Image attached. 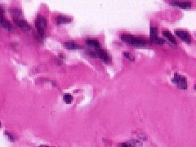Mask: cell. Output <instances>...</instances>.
I'll list each match as a JSON object with an SVG mask.
<instances>
[{
  "label": "cell",
  "instance_id": "obj_1",
  "mask_svg": "<svg viewBox=\"0 0 196 147\" xmlns=\"http://www.w3.org/2000/svg\"><path fill=\"white\" fill-rule=\"evenodd\" d=\"M121 39L126 43H128L132 46L137 47V48H144L146 46V40L133 35H122Z\"/></svg>",
  "mask_w": 196,
  "mask_h": 147
},
{
  "label": "cell",
  "instance_id": "obj_2",
  "mask_svg": "<svg viewBox=\"0 0 196 147\" xmlns=\"http://www.w3.org/2000/svg\"><path fill=\"white\" fill-rule=\"evenodd\" d=\"M35 27L39 35L43 37L45 35L46 29L48 28V21L44 16H43L42 15H38L37 16L36 21H35Z\"/></svg>",
  "mask_w": 196,
  "mask_h": 147
},
{
  "label": "cell",
  "instance_id": "obj_3",
  "mask_svg": "<svg viewBox=\"0 0 196 147\" xmlns=\"http://www.w3.org/2000/svg\"><path fill=\"white\" fill-rule=\"evenodd\" d=\"M172 83L181 89L185 90L187 88V81L186 77L183 76V75H181L179 74L176 73L174 74L173 79H172Z\"/></svg>",
  "mask_w": 196,
  "mask_h": 147
},
{
  "label": "cell",
  "instance_id": "obj_4",
  "mask_svg": "<svg viewBox=\"0 0 196 147\" xmlns=\"http://www.w3.org/2000/svg\"><path fill=\"white\" fill-rule=\"evenodd\" d=\"M96 54H97V57L101 59V61H104L105 63H109V62H111V57L110 55L108 54L106 51H105L104 49H102V48H99V49H97L95 51Z\"/></svg>",
  "mask_w": 196,
  "mask_h": 147
},
{
  "label": "cell",
  "instance_id": "obj_5",
  "mask_svg": "<svg viewBox=\"0 0 196 147\" xmlns=\"http://www.w3.org/2000/svg\"><path fill=\"white\" fill-rule=\"evenodd\" d=\"M175 34L177 35L178 38H180L184 42H186L187 43H191V35L186 31L182 30V29H177V30H175Z\"/></svg>",
  "mask_w": 196,
  "mask_h": 147
},
{
  "label": "cell",
  "instance_id": "obj_6",
  "mask_svg": "<svg viewBox=\"0 0 196 147\" xmlns=\"http://www.w3.org/2000/svg\"><path fill=\"white\" fill-rule=\"evenodd\" d=\"M170 4H172V6L178 7L181 8H184V9H189L191 7V3L190 2H186V1H171Z\"/></svg>",
  "mask_w": 196,
  "mask_h": 147
},
{
  "label": "cell",
  "instance_id": "obj_7",
  "mask_svg": "<svg viewBox=\"0 0 196 147\" xmlns=\"http://www.w3.org/2000/svg\"><path fill=\"white\" fill-rule=\"evenodd\" d=\"M14 22H15V24H16V26H19V27H21V29H25L26 31L30 30V29H31V27H30V26L29 25V23L27 22L26 21H25V20L14 19Z\"/></svg>",
  "mask_w": 196,
  "mask_h": 147
},
{
  "label": "cell",
  "instance_id": "obj_8",
  "mask_svg": "<svg viewBox=\"0 0 196 147\" xmlns=\"http://www.w3.org/2000/svg\"><path fill=\"white\" fill-rule=\"evenodd\" d=\"M56 21H57V24H58V25L67 24V23H70L72 21V18L70 16H65V15H59V16H57Z\"/></svg>",
  "mask_w": 196,
  "mask_h": 147
},
{
  "label": "cell",
  "instance_id": "obj_9",
  "mask_svg": "<svg viewBox=\"0 0 196 147\" xmlns=\"http://www.w3.org/2000/svg\"><path fill=\"white\" fill-rule=\"evenodd\" d=\"M150 38L153 43H155L156 41L158 39V29L156 27L151 26L150 28Z\"/></svg>",
  "mask_w": 196,
  "mask_h": 147
},
{
  "label": "cell",
  "instance_id": "obj_10",
  "mask_svg": "<svg viewBox=\"0 0 196 147\" xmlns=\"http://www.w3.org/2000/svg\"><path fill=\"white\" fill-rule=\"evenodd\" d=\"M87 44L89 47H92V48H95V50L97 49H99V48H101V43H100V42L97 40V39H93V38H89V39H87Z\"/></svg>",
  "mask_w": 196,
  "mask_h": 147
},
{
  "label": "cell",
  "instance_id": "obj_11",
  "mask_svg": "<svg viewBox=\"0 0 196 147\" xmlns=\"http://www.w3.org/2000/svg\"><path fill=\"white\" fill-rule=\"evenodd\" d=\"M141 144L139 141H129L123 142L122 144L119 145V147H141Z\"/></svg>",
  "mask_w": 196,
  "mask_h": 147
},
{
  "label": "cell",
  "instance_id": "obj_12",
  "mask_svg": "<svg viewBox=\"0 0 196 147\" xmlns=\"http://www.w3.org/2000/svg\"><path fill=\"white\" fill-rule=\"evenodd\" d=\"M64 47L66 48L67 49H70V50H75V49H83V47L79 46V44H77L74 42H66L64 43Z\"/></svg>",
  "mask_w": 196,
  "mask_h": 147
},
{
  "label": "cell",
  "instance_id": "obj_13",
  "mask_svg": "<svg viewBox=\"0 0 196 147\" xmlns=\"http://www.w3.org/2000/svg\"><path fill=\"white\" fill-rule=\"evenodd\" d=\"M163 35L164 36L165 38H167L170 43H173V44H176V43H177L176 38H174V36L170 33V31H168V30H164V31H163Z\"/></svg>",
  "mask_w": 196,
  "mask_h": 147
},
{
  "label": "cell",
  "instance_id": "obj_14",
  "mask_svg": "<svg viewBox=\"0 0 196 147\" xmlns=\"http://www.w3.org/2000/svg\"><path fill=\"white\" fill-rule=\"evenodd\" d=\"M63 100L66 101V103L70 104V103H71V101H73V96H71L70 94H69V93H66V94L64 95Z\"/></svg>",
  "mask_w": 196,
  "mask_h": 147
},
{
  "label": "cell",
  "instance_id": "obj_15",
  "mask_svg": "<svg viewBox=\"0 0 196 147\" xmlns=\"http://www.w3.org/2000/svg\"><path fill=\"white\" fill-rule=\"evenodd\" d=\"M10 11H11V13H12L13 15H14L15 16H17V18H16V19H18L20 15H21V10L17 9V8H12V9H10Z\"/></svg>",
  "mask_w": 196,
  "mask_h": 147
},
{
  "label": "cell",
  "instance_id": "obj_16",
  "mask_svg": "<svg viewBox=\"0 0 196 147\" xmlns=\"http://www.w3.org/2000/svg\"><path fill=\"white\" fill-rule=\"evenodd\" d=\"M123 55L124 56V57H126L127 59H128L129 61H135V57H134V56L131 54V53H129V52H123Z\"/></svg>",
  "mask_w": 196,
  "mask_h": 147
},
{
  "label": "cell",
  "instance_id": "obj_17",
  "mask_svg": "<svg viewBox=\"0 0 196 147\" xmlns=\"http://www.w3.org/2000/svg\"><path fill=\"white\" fill-rule=\"evenodd\" d=\"M87 52H88V54L90 57H97V54H96L95 51H90V50H88Z\"/></svg>",
  "mask_w": 196,
  "mask_h": 147
},
{
  "label": "cell",
  "instance_id": "obj_18",
  "mask_svg": "<svg viewBox=\"0 0 196 147\" xmlns=\"http://www.w3.org/2000/svg\"><path fill=\"white\" fill-rule=\"evenodd\" d=\"M5 134L7 135V137L9 138L10 139V141H14V140H15V138H14V137H13V134H11V133H9V132H5Z\"/></svg>",
  "mask_w": 196,
  "mask_h": 147
},
{
  "label": "cell",
  "instance_id": "obj_19",
  "mask_svg": "<svg viewBox=\"0 0 196 147\" xmlns=\"http://www.w3.org/2000/svg\"><path fill=\"white\" fill-rule=\"evenodd\" d=\"M40 147H48V146H40Z\"/></svg>",
  "mask_w": 196,
  "mask_h": 147
},
{
  "label": "cell",
  "instance_id": "obj_20",
  "mask_svg": "<svg viewBox=\"0 0 196 147\" xmlns=\"http://www.w3.org/2000/svg\"><path fill=\"white\" fill-rule=\"evenodd\" d=\"M0 127H1V123H0Z\"/></svg>",
  "mask_w": 196,
  "mask_h": 147
}]
</instances>
